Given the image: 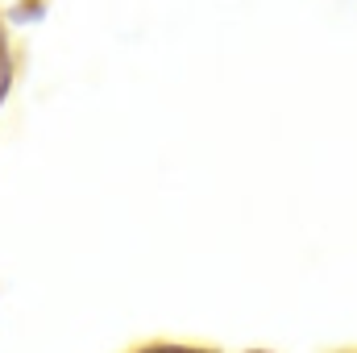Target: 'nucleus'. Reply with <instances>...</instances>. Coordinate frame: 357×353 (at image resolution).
Masks as SVG:
<instances>
[]
</instances>
